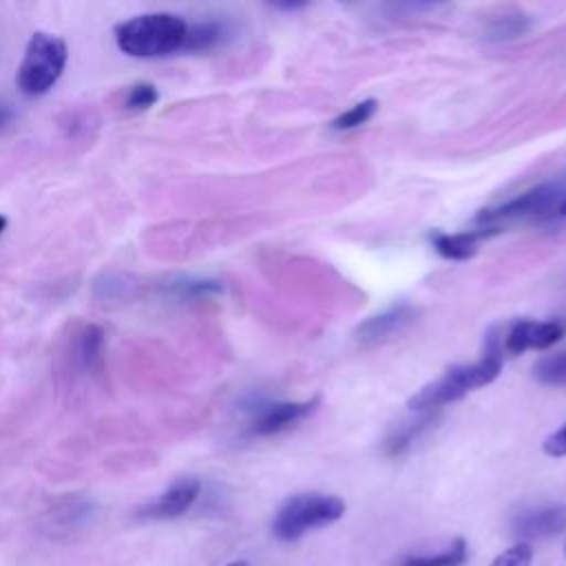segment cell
<instances>
[{
    "label": "cell",
    "instance_id": "4fadbf2b",
    "mask_svg": "<svg viewBox=\"0 0 566 566\" xmlns=\"http://www.w3.org/2000/svg\"><path fill=\"white\" fill-rule=\"evenodd\" d=\"M533 374L542 385H566V349L542 356L535 363Z\"/></svg>",
    "mask_w": 566,
    "mask_h": 566
},
{
    "label": "cell",
    "instance_id": "44dd1931",
    "mask_svg": "<svg viewBox=\"0 0 566 566\" xmlns=\"http://www.w3.org/2000/svg\"><path fill=\"white\" fill-rule=\"evenodd\" d=\"M533 562V548L528 542H517L502 551L491 566H531Z\"/></svg>",
    "mask_w": 566,
    "mask_h": 566
},
{
    "label": "cell",
    "instance_id": "e0dca14e",
    "mask_svg": "<svg viewBox=\"0 0 566 566\" xmlns=\"http://www.w3.org/2000/svg\"><path fill=\"white\" fill-rule=\"evenodd\" d=\"M102 345H104V334L97 325H86L80 334L77 340V358L84 367H93L95 360L102 356Z\"/></svg>",
    "mask_w": 566,
    "mask_h": 566
},
{
    "label": "cell",
    "instance_id": "2e32d148",
    "mask_svg": "<svg viewBox=\"0 0 566 566\" xmlns=\"http://www.w3.org/2000/svg\"><path fill=\"white\" fill-rule=\"evenodd\" d=\"M528 29V20L524 13L513 11V13H504V15H495L489 24V38L493 40H509V38H517Z\"/></svg>",
    "mask_w": 566,
    "mask_h": 566
},
{
    "label": "cell",
    "instance_id": "ac0fdd59",
    "mask_svg": "<svg viewBox=\"0 0 566 566\" xmlns=\"http://www.w3.org/2000/svg\"><path fill=\"white\" fill-rule=\"evenodd\" d=\"M427 424H429V418H422L418 422H407L400 429H396V433L387 440V453H391V455L402 453L424 431Z\"/></svg>",
    "mask_w": 566,
    "mask_h": 566
},
{
    "label": "cell",
    "instance_id": "7a4b0ae2",
    "mask_svg": "<svg viewBox=\"0 0 566 566\" xmlns=\"http://www.w3.org/2000/svg\"><path fill=\"white\" fill-rule=\"evenodd\" d=\"M502 369V354L489 349L480 360L471 365H455L447 369L440 378L424 385L409 398V409L413 411H433L442 405L455 402L469 391L493 382Z\"/></svg>",
    "mask_w": 566,
    "mask_h": 566
},
{
    "label": "cell",
    "instance_id": "7c38bea8",
    "mask_svg": "<svg viewBox=\"0 0 566 566\" xmlns=\"http://www.w3.org/2000/svg\"><path fill=\"white\" fill-rule=\"evenodd\" d=\"M226 35V27L219 22H197L188 27L181 51H208L217 46Z\"/></svg>",
    "mask_w": 566,
    "mask_h": 566
},
{
    "label": "cell",
    "instance_id": "6da1fadb",
    "mask_svg": "<svg viewBox=\"0 0 566 566\" xmlns=\"http://www.w3.org/2000/svg\"><path fill=\"white\" fill-rule=\"evenodd\" d=\"M188 24L177 13L155 11L115 27V42L130 57H161L184 49Z\"/></svg>",
    "mask_w": 566,
    "mask_h": 566
},
{
    "label": "cell",
    "instance_id": "9a60e30c",
    "mask_svg": "<svg viewBox=\"0 0 566 566\" xmlns=\"http://www.w3.org/2000/svg\"><path fill=\"white\" fill-rule=\"evenodd\" d=\"M378 104L376 99H363L358 104H354L352 108H347L345 113H340L336 119H332V130H352V128H358L363 124H367L374 113H376Z\"/></svg>",
    "mask_w": 566,
    "mask_h": 566
},
{
    "label": "cell",
    "instance_id": "ffe728a7",
    "mask_svg": "<svg viewBox=\"0 0 566 566\" xmlns=\"http://www.w3.org/2000/svg\"><path fill=\"white\" fill-rule=\"evenodd\" d=\"M219 290H221V285L217 281H210V279H184V281L172 285V292L177 296H184V298H197V296H206V294H217Z\"/></svg>",
    "mask_w": 566,
    "mask_h": 566
},
{
    "label": "cell",
    "instance_id": "277c9868",
    "mask_svg": "<svg viewBox=\"0 0 566 566\" xmlns=\"http://www.w3.org/2000/svg\"><path fill=\"white\" fill-rule=\"evenodd\" d=\"M345 513V502L325 493H298L290 497L276 513L272 531L279 539L292 542L312 528L327 526Z\"/></svg>",
    "mask_w": 566,
    "mask_h": 566
},
{
    "label": "cell",
    "instance_id": "7402d4cb",
    "mask_svg": "<svg viewBox=\"0 0 566 566\" xmlns=\"http://www.w3.org/2000/svg\"><path fill=\"white\" fill-rule=\"evenodd\" d=\"M544 453L551 458L566 455V422L544 440Z\"/></svg>",
    "mask_w": 566,
    "mask_h": 566
},
{
    "label": "cell",
    "instance_id": "8fae6325",
    "mask_svg": "<svg viewBox=\"0 0 566 566\" xmlns=\"http://www.w3.org/2000/svg\"><path fill=\"white\" fill-rule=\"evenodd\" d=\"M495 230H471V232H458V234H447V232H436L431 234V245L436 248V252L444 259L451 261H462L475 254L480 239L489 237Z\"/></svg>",
    "mask_w": 566,
    "mask_h": 566
},
{
    "label": "cell",
    "instance_id": "ba28073f",
    "mask_svg": "<svg viewBox=\"0 0 566 566\" xmlns=\"http://www.w3.org/2000/svg\"><path fill=\"white\" fill-rule=\"evenodd\" d=\"M416 321V310L409 305H394L376 316L363 321L356 329V338L365 345H378L396 338Z\"/></svg>",
    "mask_w": 566,
    "mask_h": 566
},
{
    "label": "cell",
    "instance_id": "30bf717a",
    "mask_svg": "<svg viewBox=\"0 0 566 566\" xmlns=\"http://www.w3.org/2000/svg\"><path fill=\"white\" fill-rule=\"evenodd\" d=\"M566 526V509L564 506H546L533 513H526L517 520L515 533L524 539H537L559 533Z\"/></svg>",
    "mask_w": 566,
    "mask_h": 566
},
{
    "label": "cell",
    "instance_id": "3957f363",
    "mask_svg": "<svg viewBox=\"0 0 566 566\" xmlns=\"http://www.w3.org/2000/svg\"><path fill=\"white\" fill-rule=\"evenodd\" d=\"M66 57L69 49L62 38L46 31H35L27 42L24 57L18 69V88L29 97L49 93L62 77Z\"/></svg>",
    "mask_w": 566,
    "mask_h": 566
},
{
    "label": "cell",
    "instance_id": "d6986e66",
    "mask_svg": "<svg viewBox=\"0 0 566 566\" xmlns=\"http://www.w3.org/2000/svg\"><path fill=\"white\" fill-rule=\"evenodd\" d=\"M159 99V93L155 84L150 82H137L126 93V108L128 111H146Z\"/></svg>",
    "mask_w": 566,
    "mask_h": 566
},
{
    "label": "cell",
    "instance_id": "8992f818",
    "mask_svg": "<svg viewBox=\"0 0 566 566\" xmlns=\"http://www.w3.org/2000/svg\"><path fill=\"white\" fill-rule=\"evenodd\" d=\"M562 321H517L504 334V352L517 356L526 349H548L564 336Z\"/></svg>",
    "mask_w": 566,
    "mask_h": 566
},
{
    "label": "cell",
    "instance_id": "9c48e42d",
    "mask_svg": "<svg viewBox=\"0 0 566 566\" xmlns=\"http://www.w3.org/2000/svg\"><path fill=\"white\" fill-rule=\"evenodd\" d=\"M318 398L303 400V402H272L259 409L254 420L250 422V433L252 436H272L290 424L303 420L307 413L314 411Z\"/></svg>",
    "mask_w": 566,
    "mask_h": 566
},
{
    "label": "cell",
    "instance_id": "5b68a950",
    "mask_svg": "<svg viewBox=\"0 0 566 566\" xmlns=\"http://www.w3.org/2000/svg\"><path fill=\"white\" fill-rule=\"evenodd\" d=\"M564 201H566V192L559 184H542L495 208L482 210L478 214V223H484L486 230H497L502 223H509V221L559 214Z\"/></svg>",
    "mask_w": 566,
    "mask_h": 566
},
{
    "label": "cell",
    "instance_id": "5bb4252c",
    "mask_svg": "<svg viewBox=\"0 0 566 566\" xmlns=\"http://www.w3.org/2000/svg\"><path fill=\"white\" fill-rule=\"evenodd\" d=\"M467 557V544L464 539H455L447 551L438 555H427V557H411L402 562L400 566H462Z\"/></svg>",
    "mask_w": 566,
    "mask_h": 566
},
{
    "label": "cell",
    "instance_id": "cb8c5ba5",
    "mask_svg": "<svg viewBox=\"0 0 566 566\" xmlns=\"http://www.w3.org/2000/svg\"><path fill=\"white\" fill-rule=\"evenodd\" d=\"M228 566H248L245 562H232V564H228Z\"/></svg>",
    "mask_w": 566,
    "mask_h": 566
},
{
    "label": "cell",
    "instance_id": "52a82bcc",
    "mask_svg": "<svg viewBox=\"0 0 566 566\" xmlns=\"http://www.w3.org/2000/svg\"><path fill=\"white\" fill-rule=\"evenodd\" d=\"M201 484L195 478H181L177 482H172L159 497L150 500L148 504H144L139 509V517L144 520H172L184 515L195 500L199 497Z\"/></svg>",
    "mask_w": 566,
    "mask_h": 566
},
{
    "label": "cell",
    "instance_id": "603a6c76",
    "mask_svg": "<svg viewBox=\"0 0 566 566\" xmlns=\"http://www.w3.org/2000/svg\"><path fill=\"white\" fill-rule=\"evenodd\" d=\"M4 228H7V219L0 214V234L4 232Z\"/></svg>",
    "mask_w": 566,
    "mask_h": 566
},
{
    "label": "cell",
    "instance_id": "d4e9b609",
    "mask_svg": "<svg viewBox=\"0 0 566 566\" xmlns=\"http://www.w3.org/2000/svg\"><path fill=\"white\" fill-rule=\"evenodd\" d=\"M559 214H566V201H564V206H562V210H559Z\"/></svg>",
    "mask_w": 566,
    "mask_h": 566
}]
</instances>
